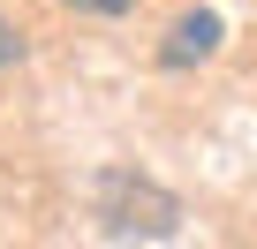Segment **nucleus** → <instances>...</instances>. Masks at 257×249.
<instances>
[{"label":"nucleus","mask_w":257,"mask_h":249,"mask_svg":"<svg viewBox=\"0 0 257 249\" xmlns=\"http://www.w3.org/2000/svg\"><path fill=\"white\" fill-rule=\"evenodd\" d=\"M23 61V38H16V23H0V68H16Z\"/></svg>","instance_id":"4"},{"label":"nucleus","mask_w":257,"mask_h":249,"mask_svg":"<svg viewBox=\"0 0 257 249\" xmlns=\"http://www.w3.org/2000/svg\"><path fill=\"white\" fill-rule=\"evenodd\" d=\"M91 219H98V234H106V241H174V234H182V204H174L159 181L128 174V166L98 174Z\"/></svg>","instance_id":"1"},{"label":"nucleus","mask_w":257,"mask_h":249,"mask_svg":"<svg viewBox=\"0 0 257 249\" xmlns=\"http://www.w3.org/2000/svg\"><path fill=\"white\" fill-rule=\"evenodd\" d=\"M61 8H76V16H128L137 0H61Z\"/></svg>","instance_id":"3"},{"label":"nucleus","mask_w":257,"mask_h":249,"mask_svg":"<svg viewBox=\"0 0 257 249\" xmlns=\"http://www.w3.org/2000/svg\"><path fill=\"white\" fill-rule=\"evenodd\" d=\"M212 53H219V16H212V8H189V16L167 31V46H159L167 68H189V61H212Z\"/></svg>","instance_id":"2"}]
</instances>
